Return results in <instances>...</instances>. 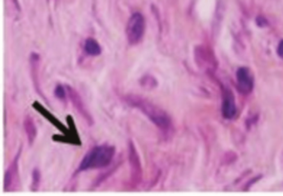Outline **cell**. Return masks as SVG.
Masks as SVG:
<instances>
[{
    "mask_svg": "<svg viewBox=\"0 0 283 196\" xmlns=\"http://www.w3.org/2000/svg\"><path fill=\"white\" fill-rule=\"evenodd\" d=\"M127 102L135 108L141 110L159 129L167 131L171 127V120L168 114L147 99L136 96H130L127 97Z\"/></svg>",
    "mask_w": 283,
    "mask_h": 196,
    "instance_id": "6da1fadb",
    "label": "cell"
},
{
    "mask_svg": "<svg viewBox=\"0 0 283 196\" xmlns=\"http://www.w3.org/2000/svg\"><path fill=\"white\" fill-rule=\"evenodd\" d=\"M115 149L112 145H101L91 149L83 157L78 171H88L92 169L105 168L112 162Z\"/></svg>",
    "mask_w": 283,
    "mask_h": 196,
    "instance_id": "7a4b0ae2",
    "label": "cell"
},
{
    "mask_svg": "<svg viewBox=\"0 0 283 196\" xmlns=\"http://www.w3.org/2000/svg\"><path fill=\"white\" fill-rule=\"evenodd\" d=\"M145 22L142 14L135 13L130 18L127 27V40L130 44L136 45L142 40L145 34Z\"/></svg>",
    "mask_w": 283,
    "mask_h": 196,
    "instance_id": "3957f363",
    "label": "cell"
},
{
    "mask_svg": "<svg viewBox=\"0 0 283 196\" xmlns=\"http://www.w3.org/2000/svg\"><path fill=\"white\" fill-rule=\"evenodd\" d=\"M32 107L36 111H38L44 117L46 118L49 123L54 125L59 131H61L64 134V136H69L70 134H71L72 136H76V137H79L78 135H77V131H71V130L67 129V127H65L64 125L62 124L60 121H58V118H56L46 108H44V106H42L39 102H35L34 103L32 104Z\"/></svg>",
    "mask_w": 283,
    "mask_h": 196,
    "instance_id": "277c9868",
    "label": "cell"
},
{
    "mask_svg": "<svg viewBox=\"0 0 283 196\" xmlns=\"http://www.w3.org/2000/svg\"><path fill=\"white\" fill-rule=\"evenodd\" d=\"M129 159L131 168H132V180L139 182L141 181L142 169H141L140 157L132 141H130L129 144Z\"/></svg>",
    "mask_w": 283,
    "mask_h": 196,
    "instance_id": "5b68a950",
    "label": "cell"
},
{
    "mask_svg": "<svg viewBox=\"0 0 283 196\" xmlns=\"http://www.w3.org/2000/svg\"><path fill=\"white\" fill-rule=\"evenodd\" d=\"M237 83L240 91L244 93H249L253 87V77L246 67H241L237 72Z\"/></svg>",
    "mask_w": 283,
    "mask_h": 196,
    "instance_id": "8992f818",
    "label": "cell"
},
{
    "mask_svg": "<svg viewBox=\"0 0 283 196\" xmlns=\"http://www.w3.org/2000/svg\"><path fill=\"white\" fill-rule=\"evenodd\" d=\"M236 105L234 102V97L230 92H226L223 96V105H222V112L224 117L231 119L236 114Z\"/></svg>",
    "mask_w": 283,
    "mask_h": 196,
    "instance_id": "52a82bcc",
    "label": "cell"
},
{
    "mask_svg": "<svg viewBox=\"0 0 283 196\" xmlns=\"http://www.w3.org/2000/svg\"><path fill=\"white\" fill-rule=\"evenodd\" d=\"M86 53L90 56H98L101 54V49L100 44L94 38L89 37L86 40L84 45Z\"/></svg>",
    "mask_w": 283,
    "mask_h": 196,
    "instance_id": "ba28073f",
    "label": "cell"
},
{
    "mask_svg": "<svg viewBox=\"0 0 283 196\" xmlns=\"http://www.w3.org/2000/svg\"><path fill=\"white\" fill-rule=\"evenodd\" d=\"M24 128H25L26 133H27L28 141L31 145L34 141L35 136L37 135V130L35 127L34 123L32 122V119H31L30 117H27L24 121Z\"/></svg>",
    "mask_w": 283,
    "mask_h": 196,
    "instance_id": "9c48e42d",
    "label": "cell"
},
{
    "mask_svg": "<svg viewBox=\"0 0 283 196\" xmlns=\"http://www.w3.org/2000/svg\"><path fill=\"white\" fill-rule=\"evenodd\" d=\"M18 159H19V155H17L16 158L14 159V162H13V166H10L9 170L6 171L5 176V190H7L11 185L13 182V173L14 172V170L17 168L18 166Z\"/></svg>",
    "mask_w": 283,
    "mask_h": 196,
    "instance_id": "30bf717a",
    "label": "cell"
},
{
    "mask_svg": "<svg viewBox=\"0 0 283 196\" xmlns=\"http://www.w3.org/2000/svg\"><path fill=\"white\" fill-rule=\"evenodd\" d=\"M40 179H41V175L40 171L37 169H35L32 171V189L37 190V187L39 185Z\"/></svg>",
    "mask_w": 283,
    "mask_h": 196,
    "instance_id": "8fae6325",
    "label": "cell"
},
{
    "mask_svg": "<svg viewBox=\"0 0 283 196\" xmlns=\"http://www.w3.org/2000/svg\"><path fill=\"white\" fill-rule=\"evenodd\" d=\"M54 94H55L56 97H58V99L61 100H64L66 98V96H67L65 88L62 85L57 86Z\"/></svg>",
    "mask_w": 283,
    "mask_h": 196,
    "instance_id": "7c38bea8",
    "label": "cell"
},
{
    "mask_svg": "<svg viewBox=\"0 0 283 196\" xmlns=\"http://www.w3.org/2000/svg\"><path fill=\"white\" fill-rule=\"evenodd\" d=\"M277 53H278L279 57L283 59V40L280 42L278 48H277Z\"/></svg>",
    "mask_w": 283,
    "mask_h": 196,
    "instance_id": "4fadbf2b",
    "label": "cell"
}]
</instances>
